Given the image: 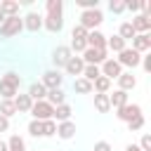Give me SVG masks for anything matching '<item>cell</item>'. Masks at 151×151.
<instances>
[{
    "label": "cell",
    "mask_w": 151,
    "mask_h": 151,
    "mask_svg": "<svg viewBox=\"0 0 151 151\" xmlns=\"http://www.w3.org/2000/svg\"><path fill=\"white\" fill-rule=\"evenodd\" d=\"M2 78H5V80H9V83H12V85H17V87L21 85V76H17L14 71H7V73H5Z\"/></svg>",
    "instance_id": "obj_40"
},
{
    "label": "cell",
    "mask_w": 151,
    "mask_h": 151,
    "mask_svg": "<svg viewBox=\"0 0 151 151\" xmlns=\"http://www.w3.org/2000/svg\"><path fill=\"white\" fill-rule=\"evenodd\" d=\"M24 31V21L21 17H7L2 24H0V38H14Z\"/></svg>",
    "instance_id": "obj_3"
},
{
    "label": "cell",
    "mask_w": 151,
    "mask_h": 151,
    "mask_svg": "<svg viewBox=\"0 0 151 151\" xmlns=\"http://www.w3.org/2000/svg\"><path fill=\"white\" fill-rule=\"evenodd\" d=\"M109 90H111V80L104 78V76H99V78L92 83V92H94V94H109Z\"/></svg>",
    "instance_id": "obj_24"
},
{
    "label": "cell",
    "mask_w": 151,
    "mask_h": 151,
    "mask_svg": "<svg viewBox=\"0 0 151 151\" xmlns=\"http://www.w3.org/2000/svg\"><path fill=\"white\" fill-rule=\"evenodd\" d=\"M42 28H47L50 33H59L64 28V2L61 0H47L45 2Z\"/></svg>",
    "instance_id": "obj_1"
},
{
    "label": "cell",
    "mask_w": 151,
    "mask_h": 151,
    "mask_svg": "<svg viewBox=\"0 0 151 151\" xmlns=\"http://www.w3.org/2000/svg\"><path fill=\"white\" fill-rule=\"evenodd\" d=\"M130 26L134 28V33H149V31H151V17H146V14H134L132 21H130Z\"/></svg>",
    "instance_id": "obj_13"
},
{
    "label": "cell",
    "mask_w": 151,
    "mask_h": 151,
    "mask_svg": "<svg viewBox=\"0 0 151 151\" xmlns=\"http://www.w3.org/2000/svg\"><path fill=\"white\" fill-rule=\"evenodd\" d=\"M40 83H42V87H45V90H57V87H61L64 76H61L57 68H50V71H45V73H42Z\"/></svg>",
    "instance_id": "obj_7"
},
{
    "label": "cell",
    "mask_w": 151,
    "mask_h": 151,
    "mask_svg": "<svg viewBox=\"0 0 151 151\" xmlns=\"http://www.w3.org/2000/svg\"><path fill=\"white\" fill-rule=\"evenodd\" d=\"M94 109L99 113H109L111 104H109V94H94Z\"/></svg>",
    "instance_id": "obj_28"
},
{
    "label": "cell",
    "mask_w": 151,
    "mask_h": 151,
    "mask_svg": "<svg viewBox=\"0 0 151 151\" xmlns=\"http://www.w3.org/2000/svg\"><path fill=\"white\" fill-rule=\"evenodd\" d=\"M142 68L146 71V73H151V54H142Z\"/></svg>",
    "instance_id": "obj_41"
},
{
    "label": "cell",
    "mask_w": 151,
    "mask_h": 151,
    "mask_svg": "<svg viewBox=\"0 0 151 151\" xmlns=\"http://www.w3.org/2000/svg\"><path fill=\"white\" fill-rule=\"evenodd\" d=\"M134 35H137V33H134V28L130 26V21H123V24H120V28H118V38H123L125 42H130Z\"/></svg>",
    "instance_id": "obj_30"
},
{
    "label": "cell",
    "mask_w": 151,
    "mask_h": 151,
    "mask_svg": "<svg viewBox=\"0 0 151 151\" xmlns=\"http://www.w3.org/2000/svg\"><path fill=\"white\" fill-rule=\"evenodd\" d=\"M87 47H94V50H106V35L97 28V31H87Z\"/></svg>",
    "instance_id": "obj_14"
},
{
    "label": "cell",
    "mask_w": 151,
    "mask_h": 151,
    "mask_svg": "<svg viewBox=\"0 0 151 151\" xmlns=\"http://www.w3.org/2000/svg\"><path fill=\"white\" fill-rule=\"evenodd\" d=\"M2 21H5V14H2V9H0V24H2Z\"/></svg>",
    "instance_id": "obj_46"
},
{
    "label": "cell",
    "mask_w": 151,
    "mask_h": 151,
    "mask_svg": "<svg viewBox=\"0 0 151 151\" xmlns=\"http://www.w3.org/2000/svg\"><path fill=\"white\" fill-rule=\"evenodd\" d=\"M14 113H17L14 99H2V101H0V116H5V118H12Z\"/></svg>",
    "instance_id": "obj_31"
},
{
    "label": "cell",
    "mask_w": 151,
    "mask_h": 151,
    "mask_svg": "<svg viewBox=\"0 0 151 151\" xmlns=\"http://www.w3.org/2000/svg\"><path fill=\"white\" fill-rule=\"evenodd\" d=\"M14 106H17V113H28L31 106H33V99H31L26 92H24V94L19 92V94L14 97Z\"/></svg>",
    "instance_id": "obj_19"
},
{
    "label": "cell",
    "mask_w": 151,
    "mask_h": 151,
    "mask_svg": "<svg viewBox=\"0 0 151 151\" xmlns=\"http://www.w3.org/2000/svg\"><path fill=\"white\" fill-rule=\"evenodd\" d=\"M73 57V52H71V47L68 45H59L54 52H52V64H54V68L59 71V68H64L66 66V61Z\"/></svg>",
    "instance_id": "obj_9"
},
{
    "label": "cell",
    "mask_w": 151,
    "mask_h": 151,
    "mask_svg": "<svg viewBox=\"0 0 151 151\" xmlns=\"http://www.w3.org/2000/svg\"><path fill=\"white\" fill-rule=\"evenodd\" d=\"M7 151H26V142H24V137L12 134V137L7 139Z\"/></svg>",
    "instance_id": "obj_29"
},
{
    "label": "cell",
    "mask_w": 151,
    "mask_h": 151,
    "mask_svg": "<svg viewBox=\"0 0 151 151\" xmlns=\"http://www.w3.org/2000/svg\"><path fill=\"white\" fill-rule=\"evenodd\" d=\"M101 76V71H99V66H85L83 68V76L80 78H85V80H90V83H94L97 78Z\"/></svg>",
    "instance_id": "obj_32"
},
{
    "label": "cell",
    "mask_w": 151,
    "mask_h": 151,
    "mask_svg": "<svg viewBox=\"0 0 151 151\" xmlns=\"http://www.w3.org/2000/svg\"><path fill=\"white\" fill-rule=\"evenodd\" d=\"M130 99H127V92H123V90H113V94H109V104H111V109H120V106H125Z\"/></svg>",
    "instance_id": "obj_22"
},
{
    "label": "cell",
    "mask_w": 151,
    "mask_h": 151,
    "mask_svg": "<svg viewBox=\"0 0 151 151\" xmlns=\"http://www.w3.org/2000/svg\"><path fill=\"white\" fill-rule=\"evenodd\" d=\"M144 127V116H137V118H132L130 123H127V130L130 132H139Z\"/></svg>",
    "instance_id": "obj_36"
},
{
    "label": "cell",
    "mask_w": 151,
    "mask_h": 151,
    "mask_svg": "<svg viewBox=\"0 0 151 151\" xmlns=\"http://www.w3.org/2000/svg\"><path fill=\"white\" fill-rule=\"evenodd\" d=\"M137 146H139V149H142V151H151V134H146V132H144V134H142V139H139V144H137Z\"/></svg>",
    "instance_id": "obj_39"
},
{
    "label": "cell",
    "mask_w": 151,
    "mask_h": 151,
    "mask_svg": "<svg viewBox=\"0 0 151 151\" xmlns=\"http://www.w3.org/2000/svg\"><path fill=\"white\" fill-rule=\"evenodd\" d=\"M130 42H132V50L139 52V54H146V52L151 50V35H149V33H137Z\"/></svg>",
    "instance_id": "obj_12"
},
{
    "label": "cell",
    "mask_w": 151,
    "mask_h": 151,
    "mask_svg": "<svg viewBox=\"0 0 151 151\" xmlns=\"http://www.w3.org/2000/svg\"><path fill=\"white\" fill-rule=\"evenodd\" d=\"M94 151H111V144L101 139V142H97V144H94Z\"/></svg>",
    "instance_id": "obj_42"
},
{
    "label": "cell",
    "mask_w": 151,
    "mask_h": 151,
    "mask_svg": "<svg viewBox=\"0 0 151 151\" xmlns=\"http://www.w3.org/2000/svg\"><path fill=\"white\" fill-rule=\"evenodd\" d=\"M80 59L85 61V66H101L106 59H109V50H94V47H87Z\"/></svg>",
    "instance_id": "obj_4"
},
{
    "label": "cell",
    "mask_w": 151,
    "mask_h": 151,
    "mask_svg": "<svg viewBox=\"0 0 151 151\" xmlns=\"http://www.w3.org/2000/svg\"><path fill=\"white\" fill-rule=\"evenodd\" d=\"M57 134V123L50 118V120H42V137H54Z\"/></svg>",
    "instance_id": "obj_33"
},
{
    "label": "cell",
    "mask_w": 151,
    "mask_h": 151,
    "mask_svg": "<svg viewBox=\"0 0 151 151\" xmlns=\"http://www.w3.org/2000/svg\"><path fill=\"white\" fill-rule=\"evenodd\" d=\"M26 94H28L33 101H42V99H45V94H47V90L42 87V83H40V80H35V83H31V85H28V92H26Z\"/></svg>",
    "instance_id": "obj_20"
},
{
    "label": "cell",
    "mask_w": 151,
    "mask_h": 151,
    "mask_svg": "<svg viewBox=\"0 0 151 151\" xmlns=\"http://www.w3.org/2000/svg\"><path fill=\"white\" fill-rule=\"evenodd\" d=\"M125 151H142V149H139L137 144H127V146H125Z\"/></svg>",
    "instance_id": "obj_44"
},
{
    "label": "cell",
    "mask_w": 151,
    "mask_h": 151,
    "mask_svg": "<svg viewBox=\"0 0 151 151\" xmlns=\"http://www.w3.org/2000/svg\"><path fill=\"white\" fill-rule=\"evenodd\" d=\"M76 5L85 12V9H97L99 7V0H76Z\"/></svg>",
    "instance_id": "obj_37"
},
{
    "label": "cell",
    "mask_w": 151,
    "mask_h": 151,
    "mask_svg": "<svg viewBox=\"0 0 151 151\" xmlns=\"http://www.w3.org/2000/svg\"><path fill=\"white\" fill-rule=\"evenodd\" d=\"M83 68H85V61L80 59V57H71L68 61H66V66H64V71L68 73V76H76V78H80L83 76Z\"/></svg>",
    "instance_id": "obj_15"
},
{
    "label": "cell",
    "mask_w": 151,
    "mask_h": 151,
    "mask_svg": "<svg viewBox=\"0 0 151 151\" xmlns=\"http://www.w3.org/2000/svg\"><path fill=\"white\" fill-rule=\"evenodd\" d=\"M7 130H9V118L0 116V132H7Z\"/></svg>",
    "instance_id": "obj_43"
},
{
    "label": "cell",
    "mask_w": 151,
    "mask_h": 151,
    "mask_svg": "<svg viewBox=\"0 0 151 151\" xmlns=\"http://www.w3.org/2000/svg\"><path fill=\"white\" fill-rule=\"evenodd\" d=\"M0 9H2L5 19L7 17H19V2H14V0H2L0 2Z\"/></svg>",
    "instance_id": "obj_26"
},
{
    "label": "cell",
    "mask_w": 151,
    "mask_h": 151,
    "mask_svg": "<svg viewBox=\"0 0 151 151\" xmlns=\"http://www.w3.org/2000/svg\"><path fill=\"white\" fill-rule=\"evenodd\" d=\"M101 21H104V14H101L99 7H97V9H85V12H80V26H83L85 31H97V28L101 26Z\"/></svg>",
    "instance_id": "obj_2"
},
{
    "label": "cell",
    "mask_w": 151,
    "mask_h": 151,
    "mask_svg": "<svg viewBox=\"0 0 151 151\" xmlns=\"http://www.w3.org/2000/svg\"><path fill=\"white\" fill-rule=\"evenodd\" d=\"M73 92H78V94H92V83L85 80V78H76L73 80Z\"/></svg>",
    "instance_id": "obj_27"
},
{
    "label": "cell",
    "mask_w": 151,
    "mask_h": 151,
    "mask_svg": "<svg viewBox=\"0 0 151 151\" xmlns=\"http://www.w3.org/2000/svg\"><path fill=\"white\" fill-rule=\"evenodd\" d=\"M71 113H73V109H71L68 104L54 106V116H52V120H54V123H64V120H71Z\"/></svg>",
    "instance_id": "obj_23"
},
{
    "label": "cell",
    "mask_w": 151,
    "mask_h": 151,
    "mask_svg": "<svg viewBox=\"0 0 151 151\" xmlns=\"http://www.w3.org/2000/svg\"><path fill=\"white\" fill-rule=\"evenodd\" d=\"M99 71H101V76H104V78H109V80L113 83V78H118V76L123 73V66H120L116 59H111V57H109V59L99 66Z\"/></svg>",
    "instance_id": "obj_10"
},
{
    "label": "cell",
    "mask_w": 151,
    "mask_h": 151,
    "mask_svg": "<svg viewBox=\"0 0 151 151\" xmlns=\"http://www.w3.org/2000/svg\"><path fill=\"white\" fill-rule=\"evenodd\" d=\"M137 116H142V106L139 104H125V106H120V109H116V118L118 120H123V123H130L132 118H137Z\"/></svg>",
    "instance_id": "obj_8"
},
{
    "label": "cell",
    "mask_w": 151,
    "mask_h": 151,
    "mask_svg": "<svg viewBox=\"0 0 151 151\" xmlns=\"http://www.w3.org/2000/svg\"><path fill=\"white\" fill-rule=\"evenodd\" d=\"M109 9H111L113 14H123V12H125V2H123V0H111V2H109Z\"/></svg>",
    "instance_id": "obj_38"
},
{
    "label": "cell",
    "mask_w": 151,
    "mask_h": 151,
    "mask_svg": "<svg viewBox=\"0 0 151 151\" xmlns=\"http://www.w3.org/2000/svg\"><path fill=\"white\" fill-rule=\"evenodd\" d=\"M0 151H7V142H2V139H0Z\"/></svg>",
    "instance_id": "obj_45"
},
{
    "label": "cell",
    "mask_w": 151,
    "mask_h": 151,
    "mask_svg": "<svg viewBox=\"0 0 151 151\" xmlns=\"http://www.w3.org/2000/svg\"><path fill=\"white\" fill-rule=\"evenodd\" d=\"M127 47V42L123 40V38H118V35H111V38H106V50H111V52H123Z\"/></svg>",
    "instance_id": "obj_25"
},
{
    "label": "cell",
    "mask_w": 151,
    "mask_h": 151,
    "mask_svg": "<svg viewBox=\"0 0 151 151\" xmlns=\"http://www.w3.org/2000/svg\"><path fill=\"white\" fill-rule=\"evenodd\" d=\"M21 21H24V31L38 33L42 28V14H38V12H28L26 17H21Z\"/></svg>",
    "instance_id": "obj_11"
},
{
    "label": "cell",
    "mask_w": 151,
    "mask_h": 151,
    "mask_svg": "<svg viewBox=\"0 0 151 151\" xmlns=\"http://www.w3.org/2000/svg\"><path fill=\"white\" fill-rule=\"evenodd\" d=\"M85 38H87V31H85L80 24H76L73 31H71V40H85Z\"/></svg>",
    "instance_id": "obj_35"
},
{
    "label": "cell",
    "mask_w": 151,
    "mask_h": 151,
    "mask_svg": "<svg viewBox=\"0 0 151 151\" xmlns=\"http://www.w3.org/2000/svg\"><path fill=\"white\" fill-rule=\"evenodd\" d=\"M45 101H47L50 106H61V104H66V94H64L61 87H57V90H47Z\"/></svg>",
    "instance_id": "obj_18"
},
{
    "label": "cell",
    "mask_w": 151,
    "mask_h": 151,
    "mask_svg": "<svg viewBox=\"0 0 151 151\" xmlns=\"http://www.w3.org/2000/svg\"><path fill=\"white\" fill-rule=\"evenodd\" d=\"M28 113L33 116V120H50L54 116V106H50L45 99L42 101H33V106H31Z\"/></svg>",
    "instance_id": "obj_6"
},
{
    "label": "cell",
    "mask_w": 151,
    "mask_h": 151,
    "mask_svg": "<svg viewBox=\"0 0 151 151\" xmlns=\"http://www.w3.org/2000/svg\"><path fill=\"white\" fill-rule=\"evenodd\" d=\"M57 137H59V139H73V137H76V123H73V120L57 123Z\"/></svg>",
    "instance_id": "obj_17"
},
{
    "label": "cell",
    "mask_w": 151,
    "mask_h": 151,
    "mask_svg": "<svg viewBox=\"0 0 151 151\" xmlns=\"http://www.w3.org/2000/svg\"><path fill=\"white\" fill-rule=\"evenodd\" d=\"M116 80H118V90H123V92H130L137 87V78L132 76V71H123Z\"/></svg>",
    "instance_id": "obj_16"
},
{
    "label": "cell",
    "mask_w": 151,
    "mask_h": 151,
    "mask_svg": "<svg viewBox=\"0 0 151 151\" xmlns=\"http://www.w3.org/2000/svg\"><path fill=\"white\" fill-rule=\"evenodd\" d=\"M116 61L123 66V68H137L139 66V61H142V54L139 52H134L132 47H125L123 52H118V57H116Z\"/></svg>",
    "instance_id": "obj_5"
},
{
    "label": "cell",
    "mask_w": 151,
    "mask_h": 151,
    "mask_svg": "<svg viewBox=\"0 0 151 151\" xmlns=\"http://www.w3.org/2000/svg\"><path fill=\"white\" fill-rule=\"evenodd\" d=\"M28 134L31 137H42V120H31L28 123Z\"/></svg>",
    "instance_id": "obj_34"
},
{
    "label": "cell",
    "mask_w": 151,
    "mask_h": 151,
    "mask_svg": "<svg viewBox=\"0 0 151 151\" xmlns=\"http://www.w3.org/2000/svg\"><path fill=\"white\" fill-rule=\"evenodd\" d=\"M17 94H19V87H17V85H12L9 80L0 78V97H2V99H14Z\"/></svg>",
    "instance_id": "obj_21"
}]
</instances>
